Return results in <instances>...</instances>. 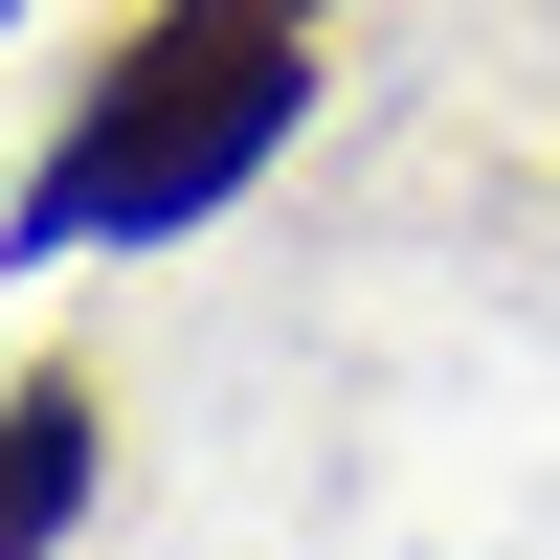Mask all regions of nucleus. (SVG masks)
I'll return each instance as SVG.
<instances>
[{
	"instance_id": "f257e3e1",
	"label": "nucleus",
	"mask_w": 560,
	"mask_h": 560,
	"mask_svg": "<svg viewBox=\"0 0 560 560\" xmlns=\"http://www.w3.org/2000/svg\"><path fill=\"white\" fill-rule=\"evenodd\" d=\"M292 113H314V23H292V0H158V23L68 90V135L23 158L0 247H23V269L179 247V224H224L269 158H292Z\"/></svg>"
},
{
	"instance_id": "f03ea898",
	"label": "nucleus",
	"mask_w": 560,
	"mask_h": 560,
	"mask_svg": "<svg viewBox=\"0 0 560 560\" xmlns=\"http://www.w3.org/2000/svg\"><path fill=\"white\" fill-rule=\"evenodd\" d=\"M90 427L113 404L45 359V382H0V560H68V516H90Z\"/></svg>"
},
{
	"instance_id": "7ed1b4c3",
	"label": "nucleus",
	"mask_w": 560,
	"mask_h": 560,
	"mask_svg": "<svg viewBox=\"0 0 560 560\" xmlns=\"http://www.w3.org/2000/svg\"><path fill=\"white\" fill-rule=\"evenodd\" d=\"M292 23H337V0H292Z\"/></svg>"
}]
</instances>
